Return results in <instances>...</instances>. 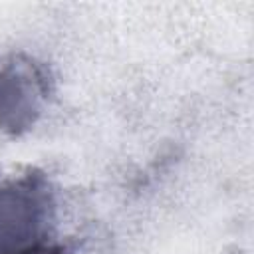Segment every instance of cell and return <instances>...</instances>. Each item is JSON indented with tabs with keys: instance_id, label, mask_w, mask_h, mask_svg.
Masks as SVG:
<instances>
[{
	"instance_id": "obj_1",
	"label": "cell",
	"mask_w": 254,
	"mask_h": 254,
	"mask_svg": "<svg viewBox=\"0 0 254 254\" xmlns=\"http://www.w3.org/2000/svg\"><path fill=\"white\" fill-rule=\"evenodd\" d=\"M52 202L42 175L0 183V254H18L44 242Z\"/></svg>"
},
{
	"instance_id": "obj_2",
	"label": "cell",
	"mask_w": 254,
	"mask_h": 254,
	"mask_svg": "<svg viewBox=\"0 0 254 254\" xmlns=\"http://www.w3.org/2000/svg\"><path fill=\"white\" fill-rule=\"evenodd\" d=\"M18 254H67V250L64 246H60V244H46V242H42V244H36L32 248H28V250L18 252Z\"/></svg>"
}]
</instances>
